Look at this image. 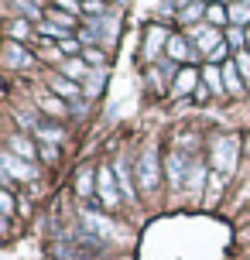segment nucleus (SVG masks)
Segmentation results:
<instances>
[{
    "label": "nucleus",
    "mask_w": 250,
    "mask_h": 260,
    "mask_svg": "<svg viewBox=\"0 0 250 260\" xmlns=\"http://www.w3.org/2000/svg\"><path fill=\"white\" fill-rule=\"evenodd\" d=\"M141 188L144 192L158 188V144H151V141L141 151Z\"/></svg>",
    "instance_id": "nucleus-1"
},
{
    "label": "nucleus",
    "mask_w": 250,
    "mask_h": 260,
    "mask_svg": "<svg viewBox=\"0 0 250 260\" xmlns=\"http://www.w3.org/2000/svg\"><path fill=\"white\" fill-rule=\"evenodd\" d=\"M237 151H240V137L216 141V147H212V165L223 171V175H230V171L237 168Z\"/></svg>",
    "instance_id": "nucleus-2"
},
{
    "label": "nucleus",
    "mask_w": 250,
    "mask_h": 260,
    "mask_svg": "<svg viewBox=\"0 0 250 260\" xmlns=\"http://www.w3.org/2000/svg\"><path fill=\"white\" fill-rule=\"evenodd\" d=\"M96 195H100V202L103 206H117L120 202V192H117V171H110V168H100L96 171Z\"/></svg>",
    "instance_id": "nucleus-3"
},
{
    "label": "nucleus",
    "mask_w": 250,
    "mask_h": 260,
    "mask_svg": "<svg viewBox=\"0 0 250 260\" xmlns=\"http://www.w3.org/2000/svg\"><path fill=\"white\" fill-rule=\"evenodd\" d=\"M82 233L96 236V240H106V236H113V226H110L106 216L92 212V209H82Z\"/></svg>",
    "instance_id": "nucleus-4"
},
{
    "label": "nucleus",
    "mask_w": 250,
    "mask_h": 260,
    "mask_svg": "<svg viewBox=\"0 0 250 260\" xmlns=\"http://www.w3.org/2000/svg\"><path fill=\"white\" fill-rule=\"evenodd\" d=\"M4 175H7V178H24V182H31V178L38 175V168H35L31 161H21V157H14V154H4Z\"/></svg>",
    "instance_id": "nucleus-5"
},
{
    "label": "nucleus",
    "mask_w": 250,
    "mask_h": 260,
    "mask_svg": "<svg viewBox=\"0 0 250 260\" xmlns=\"http://www.w3.org/2000/svg\"><path fill=\"white\" fill-rule=\"evenodd\" d=\"M189 168H192L189 154H182V151H171V157H168V175H171V185H175V188H182V185H185V178H189Z\"/></svg>",
    "instance_id": "nucleus-6"
},
{
    "label": "nucleus",
    "mask_w": 250,
    "mask_h": 260,
    "mask_svg": "<svg viewBox=\"0 0 250 260\" xmlns=\"http://www.w3.org/2000/svg\"><path fill=\"white\" fill-rule=\"evenodd\" d=\"M7 154L21 157V161H35V144L27 141V137H21V134H14L11 141H7Z\"/></svg>",
    "instance_id": "nucleus-7"
},
{
    "label": "nucleus",
    "mask_w": 250,
    "mask_h": 260,
    "mask_svg": "<svg viewBox=\"0 0 250 260\" xmlns=\"http://www.w3.org/2000/svg\"><path fill=\"white\" fill-rule=\"evenodd\" d=\"M4 52H7V65H11V69H24V65H31V52L21 48L17 41H7Z\"/></svg>",
    "instance_id": "nucleus-8"
},
{
    "label": "nucleus",
    "mask_w": 250,
    "mask_h": 260,
    "mask_svg": "<svg viewBox=\"0 0 250 260\" xmlns=\"http://www.w3.org/2000/svg\"><path fill=\"white\" fill-rule=\"evenodd\" d=\"M52 89L58 92V96H66V100H76V96H79V86H76L69 76H55L52 79Z\"/></svg>",
    "instance_id": "nucleus-9"
},
{
    "label": "nucleus",
    "mask_w": 250,
    "mask_h": 260,
    "mask_svg": "<svg viewBox=\"0 0 250 260\" xmlns=\"http://www.w3.org/2000/svg\"><path fill=\"white\" fill-rule=\"evenodd\" d=\"M220 45H223V38H220V31H209V27H206V31H202V38H199V48L212 55L216 48H220Z\"/></svg>",
    "instance_id": "nucleus-10"
},
{
    "label": "nucleus",
    "mask_w": 250,
    "mask_h": 260,
    "mask_svg": "<svg viewBox=\"0 0 250 260\" xmlns=\"http://www.w3.org/2000/svg\"><path fill=\"white\" fill-rule=\"evenodd\" d=\"M113 171H117V182H120V188H123V195H127V199H134V185H131V171H127V161H120Z\"/></svg>",
    "instance_id": "nucleus-11"
},
{
    "label": "nucleus",
    "mask_w": 250,
    "mask_h": 260,
    "mask_svg": "<svg viewBox=\"0 0 250 260\" xmlns=\"http://www.w3.org/2000/svg\"><path fill=\"white\" fill-rule=\"evenodd\" d=\"M11 11L24 14V17H38V7H35V0H4Z\"/></svg>",
    "instance_id": "nucleus-12"
},
{
    "label": "nucleus",
    "mask_w": 250,
    "mask_h": 260,
    "mask_svg": "<svg viewBox=\"0 0 250 260\" xmlns=\"http://www.w3.org/2000/svg\"><path fill=\"white\" fill-rule=\"evenodd\" d=\"M161 41H165V31H161V27H151V35H147V48H144L147 58H154V55H158V45H161Z\"/></svg>",
    "instance_id": "nucleus-13"
},
{
    "label": "nucleus",
    "mask_w": 250,
    "mask_h": 260,
    "mask_svg": "<svg viewBox=\"0 0 250 260\" xmlns=\"http://www.w3.org/2000/svg\"><path fill=\"white\" fill-rule=\"evenodd\" d=\"M41 110H45L48 117H62V113H66L62 100H52V96H41Z\"/></svg>",
    "instance_id": "nucleus-14"
},
{
    "label": "nucleus",
    "mask_w": 250,
    "mask_h": 260,
    "mask_svg": "<svg viewBox=\"0 0 250 260\" xmlns=\"http://www.w3.org/2000/svg\"><path fill=\"white\" fill-rule=\"evenodd\" d=\"M202 175H206V168H202V165H196V161H192V168H189V178H185V185H189V188H192V192H196L199 185H202Z\"/></svg>",
    "instance_id": "nucleus-15"
},
{
    "label": "nucleus",
    "mask_w": 250,
    "mask_h": 260,
    "mask_svg": "<svg viewBox=\"0 0 250 260\" xmlns=\"http://www.w3.org/2000/svg\"><path fill=\"white\" fill-rule=\"evenodd\" d=\"M7 31H11V41H21V38H27V35H31V24H27V21H11V27H7Z\"/></svg>",
    "instance_id": "nucleus-16"
},
{
    "label": "nucleus",
    "mask_w": 250,
    "mask_h": 260,
    "mask_svg": "<svg viewBox=\"0 0 250 260\" xmlns=\"http://www.w3.org/2000/svg\"><path fill=\"white\" fill-rule=\"evenodd\" d=\"M199 79H196V72H182V76L175 79V92H189L192 86H196Z\"/></svg>",
    "instance_id": "nucleus-17"
},
{
    "label": "nucleus",
    "mask_w": 250,
    "mask_h": 260,
    "mask_svg": "<svg viewBox=\"0 0 250 260\" xmlns=\"http://www.w3.org/2000/svg\"><path fill=\"white\" fill-rule=\"evenodd\" d=\"M168 55H171V62H185V41L182 38H171L168 41Z\"/></svg>",
    "instance_id": "nucleus-18"
},
{
    "label": "nucleus",
    "mask_w": 250,
    "mask_h": 260,
    "mask_svg": "<svg viewBox=\"0 0 250 260\" xmlns=\"http://www.w3.org/2000/svg\"><path fill=\"white\" fill-rule=\"evenodd\" d=\"M82 58H86V65H96V69H103V62H106V55L100 52V48H86Z\"/></svg>",
    "instance_id": "nucleus-19"
},
{
    "label": "nucleus",
    "mask_w": 250,
    "mask_h": 260,
    "mask_svg": "<svg viewBox=\"0 0 250 260\" xmlns=\"http://www.w3.org/2000/svg\"><path fill=\"white\" fill-rule=\"evenodd\" d=\"M76 188H79V195H96V192H92V175H89V171H82V175H79Z\"/></svg>",
    "instance_id": "nucleus-20"
},
{
    "label": "nucleus",
    "mask_w": 250,
    "mask_h": 260,
    "mask_svg": "<svg viewBox=\"0 0 250 260\" xmlns=\"http://www.w3.org/2000/svg\"><path fill=\"white\" fill-rule=\"evenodd\" d=\"M48 21H52V24H66V27L76 24V17H69L66 11H48Z\"/></svg>",
    "instance_id": "nucleus-21"
},
{
    "label": "nucleus",
    "mask_w": 250,
    "mask_h": 260,
    "mask_svg": "<svg viewBox=\"0 0 250 260\" xmlns=\"http://www.w3.org/2000/svg\"><path fill=\"white\" fill-rule=\"evenodd\" d=\"M226 89H230V92H243V86H240L237 72H233V65H226Z\"/></svg>",
    "instance_id": "nucleus-22"
},
{
    "label": "nucleus",
    "mask_w": 250,
    "mask_h": 260,
    "mask_svg": "<svg viewBox=\"0 0 250 260\" xmlns=\"http://www.w3.org/2000/svg\"><path fill=\"white\" fill-rule=\"evenodd\" d=\"M69 79H86V62H66Z\"/></svg>",
    "instance_id": "nucleus-23"
},
{
    "label": "nucleus",
    "mask_w": 250,
    "mask_h": 260,
    "mask_svg": "<svg viewBox=\"0 0 250 260\" xmlns=\"http://www.w3.org/2000/svg\"><path fill=\"white\" fill-rule=\"evenodd\" d=\"M206 82L212 86V92L223 89V86H220V72H216V65H209V69H206Z\"/></svg>",
    "instance_id": "nucleus-24"
},
{
    "label": "nucleus",
    "mask_w": 250,
    "mask_h": 260,
    "mask_svg": "<svg viewBox=\"0 0 250 260\" xmlns=\"http://www.w3.org/2000/svg\"><path fill=\"white\" fill-rule=\"evenodd\" d=\"M237 65H240V72H243V79H247V86H250V55L240 52L237 55Z\"/></svg>",
    "instance_id": "nucleus-25"
},
{
    "label": "nucleus",
    "mask_w": 250,
    "mask_h": 260,
    "mask_svg": "<svg viewBox=\"0 0 250 260\" xmlns=\"http://www.w3.org/2000/svg\"><path fill=\"white\" fill-rule=\"evenodd\" d=\"M100 89H103V72H96V76L89 79V86H86V92H89V96H96Z\"/></svg>",
    "instance_id": "nucleus-26"
},
{
    "label": "nucleus",
    "mask_w": 250,
    "mask_h": 260,
    "mask_svg": "<svg viewBox=\"0 0 250 260\" xmlns=\"http://www.w3.org/2000/svg\"><path fill=\"white\" fill-rule=\"evenodd\" d=\"M230 14H233V21H237V24H243V21H250V11H247V7H240V4H237V7H233Z\"/></svg>",
    "instance_id": "nucleus-27"
},
{
    "label": "nucleus",
    "mask_w": 250,
    "mask_h": 260,
    "mask_svg": "<svg viewBox=\"0 0 250 260\" xmlns=\"http://www.w3.org/2000/svg\"><path fill=\"white\" fill-rule=\"evenodd\" d=\"M223 58H226V45H220V48H216V52L209 55V65H220Z\"/></svg>",
    "instance_id": "nucleus-28"
},
{
    "label": "nucleus",
    "mask_w": 250,
    "mask_h": 260,
    "mask_svg": "<svg viewBox=\"0 0 250 260\" xmlns=\"http://www.w3.org/2000/svg\"><path fill=\"white\" fill-rule=\"evenodd\" d=\"M82 7H86L89 14H103V0H86Z\"/></svg>",
    "instance_id": "nucleus-29"
},
{
    "label": "nucleus",
    "mask_w": 250,
    "mask_h": 260,
    "mask_svg": "<svg viewBox=\"0 0 250 260\" xmlns=\"http://www.w3.org/2000/svg\"><path fill=\"white\" fill-rule=\"evenodd\" d=\"M209 17L216 21V24H223V21H226V11H223V7H209Z\"/></svg>",
    "instance_id": "nucleus-30"
},
{
    "label": "nucleus",
    "mask_w": 250,
    "mask_h": 260,
    "mask_svg": "<svg viewBox=\"0 0 250 260\" xmlns=\"http://www.w3.org/2000/svg\"><path fill=\"white\" fill-rule=\"evenodd\" d=\"M58 7H62L66 14H76V11H79V4H76V0H58Z\"/></svg>",
    "instance_id": "nucleus-31"
},
{
    "label": "nucleus",
    "mask_w": 250,
    "mask_h": 260,
    "mask_svg": "<svg viewBox=\"0 0 250 260\" xmlns=\"http://www.w3.org/2000/svg\"><path fill=\"white\" fill-rule=\"evenodd\" d=\"M199 14H202V7H199V4H192V7H185V11H182V17L189 21V17H199Z\"/></svg>",
    "instance_id": "nucleus-32"
},
{
    "label": "nucleus",
    "mask_w": 250,
    "mask_h": 260,
    "mask_svg": "<svg viewBox=\"0 0 250 260\" xmlns=\"http://www.w3.org/2000/svg\"><path fill=\"white\" fill-rule=\"evenodd\" d=\"M243 35H240V27H230V45H240Z\"/></svg>",
    "instance_id": "nucleus-33"
},
{
    "label": "nucleus",
    "mask_w": 250,
    "mask_h": 260,
    "mask_svg": "<svg viewBox=\"0 0 250 260\" xmlns=\"http://www.w3.org/2000/svg\"><path fill=\"white\" fill-rule=\"evenodd\" d=\"M247 151H250V144H247Z\"/></svg>",
    "instance_id": "nucleus-34"
}]
</instances>
